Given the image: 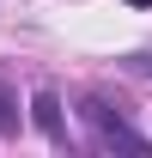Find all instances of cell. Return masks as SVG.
Listing matches in <instances>:
<instances>
[{
  "label": "cell",
  "instance_id": "6da1fadb",
  "mask_svg": "<svg viewBox=\"0 0 152 158\" xmlns=\"http://www.w3.org/2000/svg\"><path fill=\"white\" fill-rule=\"evenodd\" d=\"M79 116H85V128H91L103 146H128V152H146V146H152V140L140 134V128H128V122L116 116L103 98H85V103H79Z\"/></svg>",
  "mask_w": 152,
  "mask_h": 158
},
{
  "label": "cell",
  "instance_id": "7a4b0ae2",
  "mask_svg": "<svg viewBox=\"0 0 152 158\" xmlns=\"http://www.w3.org/2000/svg\"><path fill=\"white\" fill-rule=\"evenodd\" d=\"M31 122H37L55 146H67V122H61V98L55 91H37V98H31Z\"/></svg>",
  "mask_w": 152,
  "mask_h": 158
},
{
  "label": "cell",
  "instance_id": "3957f363",
  "mask_svg": "<svg viewBox=\"0 0 152 158\" xmlns=\"http://www.w3.org/2000/svg\"><path fill=\"white\" fill-rule=\"evenodd\" d=\"M0 134H19V98L6 79H0Z\"/></svg>",
  "mask_w": 152,
  "mask_h": 158
},
{
  "label": "cell",
  "instance_id": "277c9868",
  "mask_svg": "<svg viewBox=\"0 0 152 158\" xmlns=\"http://www.w3.org/2000/svg\"><path fill=\"white\" fill-rule=\"evenodd\" d=\"M128 6H152V0H128Z\"/></svg>",
  "mask_w": 152,
  "mask_h": 158
},
{
  "label": "cell",
  "instance_id": "5b68a950",
  "mask_svg": "<svg viewBox=\"0 0 152 158\" xmlns=\"http://www.w3.org/2000/svg\"><path fill=\"white\" fill-rule=\"evenodd\" d=\"M140 67H146V73H152V61H140Z\"/></svg>",
  "mask_w": 152,
  "mask_h": 158
}]
</instances>
